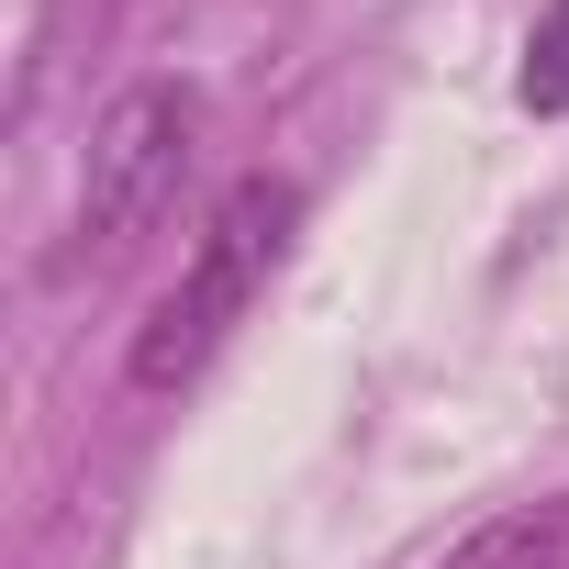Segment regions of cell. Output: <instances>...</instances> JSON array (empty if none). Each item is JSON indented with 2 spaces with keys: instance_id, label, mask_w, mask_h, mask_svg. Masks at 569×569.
Masks as SVG:
<instances>
[{
  "instance_id": "obj_1",
  "label": "cell",
  "mask_w": 569,
  "mask_h": 569,
  "mask_svg": "<svg viewBox=\"0 0 569 569\" xmlns=\"http://www.w3.org/2000/svg\"><path fill=\"white\" fill-rule=\"evenodd\" d=\"M291 223H302V190L291 179H234L223 201H212V223H201V246H190V268L157 291V313L134 325V391H179V380H201L212 369V347L257 313V291H268V268L291 257Z\"/></svg>"
},
{
  "instance_id": "obj_2",
  "label": "cell",
  "mask_w": 569,
  "mask_h": 569,
  "mask_svg": "<svg viewBox=\"0 0 569 569\" xmlns=\"http://www.w3.org/2000/svg\"><path fill=\"white\" fill-rule=\"evenodd\" d=\"M190 146H201V90L190 79H134L90 123V157H79V246H123L179 190Z\"/></svg>"
},
{
  "instance_id": "obj_3",
  "label": "cell",
  "mask_w": 569,
  "mask_h": 569,
  "mask_svg": "<svg viewBox=\"0 0 569 569\" xmlns=\"http://www.w3.org/2000/svg\"><path fill=\"white\" fill-rule=\"evenodd\" d=\"M558 558H569V502H525V513L469 525L436 569H558Z\"/></svg>"
},
{
  "instance_id": "obj_4",
  "label": "cell",
  "mask_w": 569,
  "mask_h": 569,
  "mask_svg": "<svg viewBox=\"0 0 569 569\" xmlns=\"http://www.w3.org/2000/svg\"><path fill=\"white\" fill-rule=\"evenodd\" d=\"M525 112H569V0H547L525 34Z\"/></svg>"
}]
</instances>
